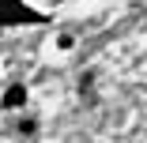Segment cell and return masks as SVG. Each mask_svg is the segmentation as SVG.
<instances>
[{
    "label": "cell",
    "mask_w": 147,
    "mask_h": 143,
    "mask_svg": "<svg viewBox=\"0 0 147 143\" xmlns=\"http://www.w3.org/2000/svg\"><path fill=\"white\" fill-rule=\"evenodd\" d=\"M4 105H8V109L23 105V87H11V91H8V98H4Z\"/></svg>",
    "instance_id": "obj_1"
}]
</instances>
